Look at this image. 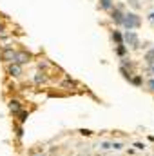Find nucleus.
I'll use <instances>...</instances> for the list:
<instances>
[{
  "label": "nucleus",
  "mask_w": 154,
  "mask_h": 156,
  "mask_svg": "<svg viewBox=\"0 0 154 156\" xmlns=\"http://www.w3.org/2000/svg\"><path fill=\"white\" fill-rule=\"evenodd\" d=\"M131 82H132L134 85H142V76H134V78H131Z\"/></svg>",
  "instance_id": "nucleus-11"
},
{
  "label": "nucleus",
  "mask_w": 154,
  "mask_h": 156,
  "mask_svg": "<svg viewBox=\"0 0 154 156\" xmlns=\"http://www.w3.org/2000/svg\"><path fill=\"white\" fill-rule=\"evenodd\" d=\"M113 18H114L116 24H121V20H123V13H121L120 9H114V11H113Z\"/></svg>",
  "instance_id": "nucleus-7"
},
{
  "label": "nucleus",
  "mask_w": 154,
  "mask_h": 156,
  "mask_svg": "<svg viewBox=\"0 0 154 156\" xmlns=\"http://www.w3.org/2000/svg\"><path fill=\"white\" fill-rule=\"evenodd\" d=\"M118 55H125V47H123V44L118 45Z\"/></svg>",
  "instance_id": "nucleus-13"
},
{
  "label": "nucleus",
  "mask_w": 154,
  "mask_h": 156,
  "mask_svg": "<svg viewBox=\"0 0 154 156\" xmlns=\"http://www.w3.org/2000/svg\"><path fill=\"white\" fill-rule=\"evenodd\" d=\"M0 33H4V26L2 24H0Z\"/></svg>",
  "instance_id": "nucleus-17"
},
{
  "label": "nucleus",
  "mask_w": 154,
  "mask_h": 156,
  "mask_svg": "<svg viewBox=\"0 0 154 156\" xmlns=\"http://www.w3.org/2000/svg\"><path fill=\"white\" fill-rule=\"evenodd\" d=\"M31 60V55L29 53H26V51H20V53H16V56H15V64H26V62H29Z\"/></svg>",
  "instance_id": "nucleus-4"
},
{
  "label": "nucleus",
  "mask_w": 154,
  "mask_h": 156,
  "mask_svg": "<svg viewBox=\"0 0 154 156\" xmlns=\"http://www.w3.org/2000/svg\"><path fill=\"white\" fill-rule=\"evenodd\" d=\"M113 38H114L116 42H118V45H120V44H123V37H121V35H120L118 31H114V33H113Z\"/></svg>",
  "instance_id": "nucleus-10"
},
{
  "label": "nucleus",
  "mask_w": 154,
  "mask_h": 156,
  "mask_svg": "<svg viewBox=\"0 0 154 156\" xmlns=\"http://www.w3.org/2000/svg\"><path fill=\"white\" fill-rule=\"evenodd\" d=\"M27 115H29V113H27V111H24V109H22V111L16 115V116H20V123H24V122L27 120Z\"/></svg>",
  "instance_id": "nucleus-9"
},
{
  "label": "nucleus",
  "mask_w": 154,
  "mask_h": 156,
  "mask_svg": "<svg viewBox=\"0 0 154 156\" xmlns=\"http://www.w3.org/2000/svg\"><path fill=\"white\" fill-rule=\"evenodd\" d=\"M147 85H149V89L154 93V78H152V80H149V83H147Z\"/></svg>",
  "instance_id": "nucleus-14"
},
{
  "label": "nucleus",
  "mask_w": 154,
  "mask_h": 156,
  "mask_svg": "<svg viewBox=\"0 0 154 156\" xmlns=\"http://www.w3.org/2000/svg\"><path fill=\"white\" fill-rule=\"evenodd\" d=\"M145 62H147L149 66H152V67H154V49H152V51H149V53L145 55Z\"/></svg>",
  "instance_id": "nucleus-8"
},
{
  "label": "nucleus",
  "mask_w": 154,
  "mask_h": 156,
  "mask_svg": "<svg viewBox=\"0 0 154 156\" xmlns=\"http://www.w3.org/2000/svg\"><path fill=\"white\" fill-rule=\"evenodd\" d=\"M102 7L103 9H109L111 7V0H102Z\"/></svg>",
  "instance_id": "nucleus-12"
},
{
  "label": "nucleus",
  "mask_w": 154,
  "mask_h": 156,
  "mask_svg": "<svg viewBox=\"0 0 154 156\" xmlns=\"http://www.w3.org/2000/svg\"><path fill=\"white\" fill-rule=\"evenodd\" d=\"M136 147H138L140 151H143V149H145V144H140V142H138V144H136Z\"/></svg>",
  "instance_id": "nucleus-15"
},
{
  "label": "nucleus",
  "mask_w": 154,
  "mask_h": 156,
  "mask_svg": "<svg viewBox=\"0 0 154 156\" xmlns=\"http://www.w3.org/2000/svg\"><path fill=\"white\" fill-rule=\"evenodd\" d=\"M7 73H9L11 76H20V73H22V67H20L18 64H11V66L7 67Z\"/></svg>",
  "instance_id": "nucleus-6"
},
{
  "label": "nucleus",
  "mask_w": 154,
  "mask_h": 156,
  "mask_svg": "<svg viewBox=\"0 0 154 156\" xmlns=\"http://www.w3.org/2000/svg\"><path fill=\"white\" fill-rule=\"evenodd\" d=\"M149 18H151V22H154V13H151V16H149Z\"/></svg>",
  "instance_id": "nucleus-16"
},
{
  "label": "nucleus",
  "mask_w": 154,
  "mask_h": 156,
  "mask_svg": "<svg viewBox=\"0 0 154 156\" xmlns=\"http://www.w3.org/2000/svg\"><path fill=\"white\" fill-rule=\"evenodd\" d=\"M152 73H154V67H152Z\"/></svg>",
  "instance_id": "nucleus-18"
},
{
  "label": "nucleus",
  "mask_w": 154,
  "mask_h": 156,
  "mask_svg": "<svg viewBox=\"0 0 154 156\" xmlns=\"http://www.w3.org/2000/svg\"><path fill=\"white\" fill-rule=\"evenodd\" d=\"M121 24L131 31V29H134V27H138L140 26V16L138 15H134V13H129V15H123V20H121Z\"/></svg>",
  "instance_id": "nucleus-1"
},
{
  "label": "nucleus",
  "mask_w": 154,
  "mask_h": 156,
  "mask_svg": "<svg viewBox=\"0 0 154 156\" xmlns=\"http://www.w3.org/2000/svg\"><path fill=\"white\" fill-rule=\"evenodd\" d=\"M9 111L16 116V115L22 111V104H20V100H9Z\"/></svg>",
  "instance_id": "nucleus-5"
},
{
  "label": "nucleus",
  "mask_w": 154,
  "mask_h": 156,
  "mask_svg": "<svg viewBox=\"0 0 154 156\" xmlns=\"http://www.w3.org/2000/svg\"><path fill=\"white\" fill-rule=\"evenodd\" d=\"M15 56H16V51H13L11 47H4V49H2V60H4V62L15 64Z\"/></svg>",
  "instance_id": "nucleus-3"
},
{
  "label": "nucleus",
  "mask_w": 154,
  "mask_h": 156,
  "mask_svg": "<svg viewBox=\"0 0 154 156\" xmlns=\"http://www.w3.org/2000/svg\"><path fill=\"white\" fill-rule=\"evenodd\" d=\"M123 42L129 44L131 47H140V38H138V35L132 33V31H127V33L123 35Z\"/></svg>",
  "instance_id": "nucleus-2"
}]
</instances>
